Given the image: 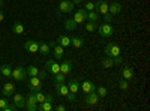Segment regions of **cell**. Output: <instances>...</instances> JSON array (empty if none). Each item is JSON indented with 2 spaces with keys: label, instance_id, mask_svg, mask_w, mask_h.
Here are the masks:
<instances>
[{
  "label": "cell",
  "instance_id": "32",
  "mask_svg": "<svg viewBox=\"0 0 150 111\" xmlns=\"http://www.w3.org/2000/svg\"><path fill=\"white\" fill-rule=\"evenodd\" d=\"M87 21H98L99 20V14H98V12H95V11H87Z\"/></svg>",
  "mask_w": 150,
  "mask_h": 111
},
{
  "label": "cell",
  "instance_id": "41",
  "mask_svg": "<svg viewBox=\"0 0 150 111\" xmlns=\"http://www.w3.org/2000/svg\"><path fill=\"white\" fill-rule=\"evenodd\" d=\"M15 110H18L15 105H9V104H8V105H6V107L2 110V111H15Z\"/></svg>",
  "mask_w": 150,
  "mask_h": 111
},
{
  "label": "cell",
  "instance_id": "24",
  "mask_svg": "<svg viewBox=\"0 0 150 111\" xmlns=\"http://www.w3.org/2000/svg\"><path fill=\"white\" fill-rule=\"evenodd\" d=\"M38 53H41V54L47 56V54H50V53H51V47H50V44L39 42V50H38Z\"/></svg>",
  "mask_w": 150,
  "mask_h": 111
},
{
  "label": "cell",
  "instance_id": "25",
  "mask_svg": "<svg viewBox=\"0 0 150 111\" xmlns=\"http://www.w3.org/2000/svg\"><path fill=\"white\" fill-rule=\"evenodd\" d=\"M12 32H14L15 35H23L24 33V26L20 21H15L14 24H12Z\"/></svg>",
  "mask_w": 150,
  "mask_h": 111
},
{
  "label": "cell",
  "instance_id": "7",
  "mask_svg": "<svg viewBox=\"0 0 150 111\" xmlns=\"http://www.w3.org/2000/svg\"><path fill=\"white\" fill-rule=\"evenodd\" d=\"M57 8H59L60 12H63V14H69V12L74 11L75 5L71 2V0H62V2L57 5Z\"/></svg>",
  "mask_w": 150,
  "mask_h": 111
},
{
  "label": "cell",
  "instance_id": "18",
  "mask_svg": "<svg viewBox=\"0 0 150 111\" xmlns=\"http://www.w3.org/2000/svg\"><path fill=\"white\" fill-rule=\"evenodd\" d=\"M108 12L111 15H119L120 12H122V5L119 2H112L108 5Z\"/></svg>",
  "mask_w": 150,
  "mask_h": 111
},
{
  "label": "cell",
  "instance_id": "6",
  "mask_svg": "<svg viewBox=\"0 0 150 111\" xmlns=\"http://www.w3.org/2000/svg\"><path fill=\"white\" fill-rule=\"evenodd\" d=\"M42 89V81L39 77H30L29 78V90L32 93L38 92V90H41Z\"/></svg>",
  "mask_w": 150,
  "mask_h": 111
},
{
  "label": "cell",
  "instance_id": "44",
  "mask_svg": "<svg viewBox=\"0 0 150 111\" xmlns=\"http://www.w3.org/2000/svg\"><path fill=\"white\" fill-rule=\"evenodd\" d=\"M74 5H83V0H71Z\"/></svg>",
  "mask_w": 150,
  "mask_h": 111
},
{
  "label": "cell",
  "instance_id": "45",
  "mask_svg": "<svg viewBox=\"0 0 150 111\" xmlns=\"http://www.w3.org/2000/svg\"><path fill=\"white\" fill-rule=\"evenodd\" d=\"M3 20H5V14H3V11L0 9V23H2Z\"/></svg>",
  "mask_w": 150,
  "mask_h": 111
},
{
  "label": "cell",
  "instance_id": "36",
  "mask_svg": "<svg viewBox=\"0 0 150 111\" xmlns=\"http://www.w3.org/2000/svg\"><path fill=\"white\" fill-rule=\"evenodd\" d=\"M112 20H114V15H111L110 12H107V14H104V23H112Z\"/></svg>",
  "mask_w": 150,
  "mask_h": 111
},
{
  "label": "cell",
  "instance_id": "29",
  "mask_svg": "<svg viewBox=\"0 0 150 111\" xmlns=\"http://www.w3.org/2000/svg\"><path fill=\"white\" fill-rule=\"evenodd\" d=\"M26 71H27V77H38L39 75V69H38L35 65H30Z\"/></svg>",
  "mask_w": 150,
  "mask_h": 111
},
{
  "label": "cell",
  "instance_id": "30",
  "mask_svg": "<svg viewBox=\"0 0 150 111\" xmlns=\"http://www.w3.org/2000/svg\"><path fill=\"white\" fill-rule=\"evenodd\" d=\"M117 86H119V89L120 90H123V92H126L128 89H129V84H128V80H125V78H119V83H117Z\"/></svg>",
  "mask_w": 150,
  "mask_h": 111
},
{
  "label": "cell",
  "instance_id": "8",
  "mask_svg": "<svg viewBox=\"0 0 150 111\" xmlns=\"http://www.w3.org/2000/svg\"><path fill=\"white\" fill-rule=\"evenodd\" d=\"M45 71L53 74V75H56V74L60 72V65L57 63V60H48L45 63Z\"/></svg>",
  "mask_w": 150,
  "mask_h": 111
},
{
  "label": "cell",
  "instance_id": "5",
  "mask_svg": "<svg viewBox=\"0 0 150 111\" xmlns=\"http://www.w3.org/2000/svg\"><path fill=\"white\" fill-rule=\"evenodd\" d=\"M50 47L53 48V54H54V59H56V60H60L62 57H63L65 48L62 47V45H59L56 41H51V42H50Z\"/></svg>",
  "mask_w": 150,
  "mask_h": 111
},
{
  "label": "cell",
  "instance_id": "11",
  "mask_svg": "<svg viewBox=\"0 0 150 111\" xmlns=\"http://www.w3.org/2000/svg\"><path fill=\"white\" fill-rule=\"evenodd\" d=\"M86 17H87V11H86L84 8H80V9L74 14V17H72V18H74V21L77 23V24H83V23L87 20Z\"/></svg>",
  "mask_w": 150,
  "mask_h": 111
},
{
  "label": "cell",
  "instance_id": "27",
  "mask_svg": "<svg viewBox=\"0 0 150 111\" xmlns=\"http://www.w3.org/2000/svg\"><path fill=\"white\" fill-rule=\"evenodd\" d=\"M0 74H2L3 77H11L12 75V68L9 65H2L0 66Z\"/></svg>",
  "mask_w": 150,
  "mask_h": 111
},
{
  "label": "cell",
  "instance_id": "37",
  "mask_svg": "<svg viewBox=\"0 0 150 111\" xmlns=\"http://www.w3.org/2000/svg\"><path fill=\"white\" fill-rule=\"evenodd\" d=\"M66 99H68L69 102H74L75 99H77V93H74V92H68V95H66Z\"/></svg>",
  "mask_w": 150,
  "mask_h": 111
},
{
  "label": "cell",
  "instance_id": "26",
  "mask_svg": "<svg viewBox=\"0 0 150 111\" xmlns=\"http://www.w3.org/2000/svg\"><path fill=\"white\" fill-rule=\"evenodd\" d=\"M102 68L104 69H110V68H112L114 66V62H112V57H110V56H105L104 59H102Z\"/></svg>",
  "mask_w": 150,
  "mask_h": 111
},
{
  "label": "cell",
  "instance_id": "3",
  "mask_svg": "<svg viewBox=\"0 0 150 111\" xmlns=\"http://www.w3.org/2000/svg\"><path fill=\"white\" fill-rule=\"evenodd\" d=\"M53 102H54L53 95H45V101L38 105V110H39V111H53L54 110Z\"/></svg>",
  "mask_w": 150,
  "mask_h": 111
},
{
  "label": "cell",
  "instance_id": "21",
  "mask_svg": "<svg viewBox=\"0 0 150 111\" xmlns=\"http://www.w3.org/2000/svg\"><path fill=\"white\" fill-rule=\"evenodd\" d=\"M71 45L74 48L84 47V38H81V36H72V38H71Z\"/></svg>",
  "mask_w": 150,
  "mask_h": 111
},
{
  "label": "cell",
  "instance_id": "31",
  "mask_svg": "<svg viewBox=\"0 0 150 111\" xmlns=\"http://www.w3.org/2000/svg\"><path fill=\"white\" fill-rule=\"evenodd\" d=\"M95 92L98 93L99 99H102V98H105V96L108 95V90L104 87V86H99V87H96V89H95Z\"/></svg>",
  "mask_w": 150,
  "mask_h": 111
},
{
  "label": "cell",
  "instance_id": "14",
  "mask_svg": "<svg viewBox=\"0 0 150 111\" xmlns=\"http://www.w3.org/2000/svg\"><path fill=\"white\" fill-rule=\"evenodd\" d=\"M80 89H81V90H83V93L86 95V93L93 92V90L96 89V86H95V83H93V81H90V80H84V81L80 84Z\"/></svg>",
  "mask_w": 150,
  "mask_h": 111
},
{
  "label": "cell",
  "instance_id": "10",
  "mask_svg": "<svg viewBox=\"0 0 150 111\" xmlns=\"http://www.w3.org/2000/svg\"><path fill=\"white\" fill-rule=\"evenodd\" d=\"M26 110H29V111H36L38 110V101L35 98V93H32V92L26 98Z\"/></svg>",
  "mask_w": 150,
  "mask_h": 111
},
{
  "label": "cell",
  "instance_id": "34",
  "mask_svg": "<svg viewBox=\"0 0 150 111\" xmlns=\"http://www.w3.org/2000/svg\"><path fill=\"white\" fill-rule=\"evenodd\" d=\"M65 81H66V75H65V74L59 72V74L54 75V84H60V83H65Z\"/></svg>",
  "mask_w": 150,
  "mask_h": 111
},
{
  "label": "cell",
  "instance_id": "38",
  "mask_svg": "<svg viewBox=\"0 0 150 111\" xmlns=\"http://www.w3.org/2000/svg\"><path fill=\"white\" fill-rule=\"evenodd\" d=\"M9 104V101L6 99V96H3V98H0V110H3L6 105Z\"/></svg>",
  "mask_w": 150,
  "mask_h": 111
},
{
  "label": "cell",
  "instance_id": "13",
  "mask_svg": "<svg viewBox=\"0 0 150 111\" xmlns=\"http://www.w3.org/2000/svg\"><path fill=\"white\" fill-rule=\"evenodd\" d=\"M84 102H86V105H96L98 102H99V96H98V93L93 90V92H90V93H86V96H84Z\"/></svg>",
  "mask_w": 150,
  "mask_h": 111
},
{
  "label": "cell",
  "instance_id": "46",
  "mask_svg": "<svg viewBox=\"0 0 150 111\" xmlns=\"http://www.w3.org/2000/svg\"><path fill=\"white\" fill-rule=\"evenodd\" d=\"M3 6H5V5H3V0H0V9H2Z\"/></svg>",
  "mask_w": 150,
  "mask_h": 111
},
{
  "label": "cell",
  "instance_id": "16",
  "mask_svg": "<svg viewBox=\"0 0 150 111\" xmlns=\"http://www.w3.org/2000/svg\"><path fill=\"white\" fill-rule=\"evenodd\" d=\"M24 50L29 53H38V50H39V42L38 41H26L24 42Z\"/></svg>",
  "mask_w": 150,
  "mask_h": 111
},
{
  "label": "cell",
  "instance_id": "43",
  "mask_svg": "<svg viewBox=\"0 0 150 111\" xmlns=\"http://www.w3.org/2000/svg\"><path fill=\"white\" fill-rule=\"evenodd\" d=\"M47 75V71L44 69V71H39V75H38V77H39V78H42V77H45Z\"/></svg>",
  "mask_w": 150,
  "mask_h": 111
},
{
  "label": "cell",
  "instance_id": "28",
  "mask_svg": "<svg viewBox=\"0 0 150 111\" xmlns=\"http://www.w3.org/2000/svg\"><path fill=\"white\" fill-rule=\"evenodd\" d=\"M77 26H78V24L74 21V18H68L65 21V29L66 30H75V29H77Z\"/></svg>",
  "mask_w": 150,
  "mask_h": 111
},
{
  "label": "cell",
  "instance_id": "12",
  "mask_svg": "<svg viewBox=\"0 0 150 111\" xmlns=\"http://www.w3.org/2000/svg\"><path fill=\"white\" fill-rule=\"evenodd\" d=\"M120 77L125 78V80H128V81H131V80L135 77V71H134V68H131V66H123L122 71H120Z\"/></svg>",
  "mask_w": 150,
  "mask_h": 111
},
{
  "label": "cell",
  "instance_id": "2",
  "mask_svg": "<svg viewBox=\"0 0 150 111\" xmlns=\"http://www.w3.org/2000/svg\"><path fill=\"white\" fill-rule=\"evenodd\" d=\"M12 78H14L15 81H24L27 78V71H26V68H23V66H17V68H14L12 69V75H11Z\"/></svg>",
  "mask_w": 150,
  "mask_h": 111
},
{
  "label": "cell",
  "instance_id": "15",
  "mask_svg": "<svg viewBox=\"0 0 150 111\" xmlns=\"http://www.w3.org/2000/svg\"><path fill=\"white\" fill-rule=\"evenodd\" d=\"M15 84L14 83H6L5 86H3V89H2V95L3 96H6V98H11L12 95L15 93Z\"/></svg>",
  "mask_w": 150,
  "mask_h": 111
},
{
  "label": "cell",
  "instance_id": "19",
  "mask_svg": "<svg viewBox=\"0 0 150 111\" xmlns=\"http://www.w3.org/2000/svg\"><path fill=\"white\" fill-rule=\"evenodd\" d=\"M56 86V92L59 96H66L68 92H69V87H68V84L65 83H60V84H54Z\"/></svg>",
  "mask_w": 150,
  "mask_h": 111
},
{
  "label": "cell",
  "instance_id": "35",
  "mask_svg": "<svg viewBox=\"0 0 150 111\" xmlns=\"http://www.w3.org/2000/svg\"><path fill=\"white\" fill-rule=\"evenodd\" d=\"M35 98H36V101H38V104H42L44 101H45V95L41 92V90H38V92H35Z\"/></svg>",
  "mask_w": 150,
  "mask_h": 111
},
{
  "label": "cell",
  "instance_id": "20",
  "mask_svg": "<svg viewBox=\"0 0 150 111\" xmlns=\"http://www.w3.org/2000/svg\"><path fill=\"white\" fill-rule=\"evenodd\" d=\"M68 87H69V92L78 93V92H80V81H78L77 78H71V80H69V84H68Z\"/></svg>",
  "mask_w": 150,
  "mask_h": 111
},
{
  "label": "cell",
  "instance_id": "4",
  "mask_svg": "<svg viewBox=\"0 0 150 111\" xmlns=\"http://www.w3.org/2000/svg\"><path fill=\"white\" fill-rule=\"evenodd\" d=\"M105 56H110V57H116V56H120V47L114 42H108L105 45V50H104Z\"/></svg>",
  "mask_w": 150,
  "mask_h": 111
},
{
  "label": "cell",
  "instance_id": "22",
  "mask_svg": "<svg viewBox=\"0 0 150 111\" xmlns=\"http://www.w3.org/2000/svg\"><path fill=\"white\" fill-rule=\"evenodd\" d=\"M71 71H72V62L71 60H65L63 63L60 65V72L65 74V75H68Z\"/></svg>",
  "mask_w": 150,
  "mask_h": 111
},
{
  "label": "cell",
  "instance_id": "23",
  "mask_svg": "<svg viewBox=\"0 0 150 111\" xmlns=\"http://www.w3.org/2000/svg\"><path fill=\"white\" fill-rule=\"evenodd\" d=\"M57 44L59 45H62V47H69L71 45V38L69 36H65V35H60V36H57Z\"/></svg>",
  "mask_w": 150,
  "mask_h": 111
},
{
  "label": "cell",
  "instance_id": "40",
  "mask_svg": "<svg viewBox=\"0 0 150 111\" xmlns=\"http://www.w3.org/2000/svg\"><path fill=\"white\" fill-rule=\"evenodd\" d=\"M112 62H114V65H122L123 63V59L120 56H116V57H112Z\"/></svg>",
  "mask_w": 150,
  "mask_h": 111
},
{
  "label": "cell",
  "instance_id": "47",
  "mask_svg": "<svg viewBox=\"0 0 150 111\" xmlns=\"http://www.w3.org/2000/svg\"><path fill=\"white\" fill-rule=\"evenodd\" d=\"M0 111H2V110H0Z\"/></svg>",
  "mask_w": 150,
  "mask_h": 111
},
{
  "label": "cell",
  "instance_id": "17",
  "mask_svg": "<svg viewBox=\"0 0 150 111\" xmlns=\"http://www.w3.org/2000/svg\"><path fill=\"white\" fill-rule=\"evenodd\" d=\"M95 9L99 12V14H107L108 12V3L107 0H98V2H95Z\"/></svg>",
  "mask_w": 150,
  "mask_h": 111
},
{
  "label": "cell",
  "instance_id": "42",
  "mask_svg": "<svg viewBox=\"0 0 150 111\" xmlns=\"http://www.w3.org/2000/svg\"><path fill=\"white\" fill-rule=\"evenodd\" d=\"M54 110H56V111H66V107L60 104V105H56V107H54Z\"/></svg>",
  "mask_w": 150,
  "mask_h": 111
},
{
  "label": "cell",
  "instance_id": "1",
  "mask_svg": "<svg viewBox=\"0 0 150 111\" xmlns=\"http://www.w3.org/2000/svg\"><path fill=\"white\" fill-rule=\"evenodd\" d=\"M96 32L99 33L101 38H111L112 33H114V29H112V26L110 23H104V24H101V26H98Z\"/></svg>",
  "mask_w": 150,
  "mask_h": 111
},
{
  "label": "cell",
  "instance_id": "33",
  "mask_svg": "<svg viewBox=\"0 0 150 111\" xmlns=\"http://www.w3.org/2000/svg\"><path fill=\"white\" fill-rule=\"evenodd\" d=\"M84 29H86L87 32H96L98 24H96L95 21H87V23H86V26H84Z\"/></svg>",
  "mask_w": 150,
  "mask_h": 111
},
{
  "label": "cell",
  "instance_id": "9",
  "mask_svg": "<svg viewBox=\"0 0 150 111\" xmlns=\"http://www.w3.org/2000/svg\"><path fill=\"white\" fill-rule=\"evenodd\" d=\"M12 101H14V105L18 110L26 108V98H24L21 93H14V95H12Z\"/></svg>",
  "mask_w": 150,
  "mask_h": 111
},
{
  "label": "cell",
  "instance_id": "39",
  "mask_svg": "<svg viewBox=\"0 0 150 111\" xmlns=\"http://www.w3.org/2000/svg\"><path fill=\"white\" fill-rule=\"evenodd\" d=\"M84 9H86V11H95V3H93V2L84 3Z\"/></svg>",
  "mask_w": 150,
  "mask_h": 111
}]
</instances>
